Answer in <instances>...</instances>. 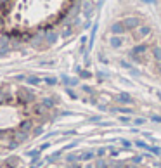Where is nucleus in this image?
Listing matches in <instances>:
<instances>
[{
	"instance_id": "f257e3e1",
	"label": "nucleus",
	"mask_w": 161,
	"mask_h": 168,
	"mask_svg": "<svg viewBox=\"0 0 161 168\" xmlns=\"http://www.w3.org/2000/svg\"><path fill=\"white\" fill-rule=\"evenodd\" d=\"M149 50H151V45L146 44V42H139V44H135L133 47L128 50V57L135 62H144L142 56H146Z\"/></svg>"
},
{
	"instance_id": "f03ea898",
	"label": "nucleus",
	"mask_w": 161,
	"mask_h": 168,
	"mask_svg": "<svg viewBox=\"0 0 161 168\" xmlns=\"http://www.w3.org/2000/svg\"><path fill=\"white\" fill-rule=\"evenodd\" d=\"M151 33H152L151 26H147V24H140L135 31H132V40H133L135 44H139V42H144Z\"/></svg>"
},
{
	"instance_id": "7ed1b4c3",
	"label": "nucleus",
	"mask_w": 161,
	"mask_h": 168,
	"mask_svg": "<svg viewBox=\"0 0 161 168\" xmlns=\"http://www.w3.org/2000/svg\"><path fill=\"white\" fill-rule=\"evenodd\" d=\"M18 99H19L21 104H28V102H35L36 95H35V92H33L31 89H28V87H19Z\"/></svg>"
},
{
	"instance_id": "20e7f679",
	"label": "nucleus",
	"mask_w": 161,
	"mask_h": 168,
	"mask_svg": "<svg viewBox=\"0 0 161 168\" xmlns=\"http://www.w3.org/2000/svg\"><path fill=\"white\" fill-rule=\"evenodd\" d=\"M121 21H123V24H125L126 33H128V31H135L140 24H142V19L137 18V16H126V18L121 19Z\"/></svg>"
},
{
	"instance_id": "39448f33",
	"label": "nucleus",
	"mask_w": 161,
	"mask_h": 168,
	"mask_svg": "<svg viewBox=\"0 0 161 168\" xmlns=\"http://www.w3.org/2000/svg\"><path fill=\"white\" fill-rule=\"evenodd\" d=\"M44 33H45V44H47V47L57 44V40H59V36H61L56 30H52V26H47L44 30Z\"/></svg>"
},
{
	"instance_id": "423d86ee",
	"label": "nucleus",
	"mask_w": 161,
	"mask_h": 168,
	"mask_svg": "<svg viewBox=\"0 0 161 168\" xmlns=\"http://www.w3.org/2000/svg\"><path fill=\"white\" fill-rule=\"evenodd\" d=\"M30 44L33 45V47H42V44H45V33H44V30H40L38 35H31Z\"/></svg>"
},
{
	"instance_id": "0eeeda50",
	"label": "nucleus",
	"mask_w": 161,
	"mask_h": 168,
	"mask_svg": "<svg viewBox=\"0 0 161 168\" xmlns=\"http://www.w3.org/2000/svg\"><path fill=\"white\" fill-rule=\"evenodd\" d=\"M109 30H111V33H113V35H125V33H126L123 21H116V23H113Z\"/></svg>"
},
{
	"instance_id": "6e6552de",
	"label": "nucleus",
	"mask_w": 161,
	"mask_h": 168,
	"mask_svg": "<svg viewBox=\"0 0 161 168\" xmlns=\"http://www.w3.org/2000/svg\"><path fill=\"white\" fill-rule=\"evenodd\" d=\"M116 102H120V104H132V102H133V97H132L128 92H120L116 95Z\"/></svg>"
},
{
	"instance_id": "1a4fd4ad",
	"label": "nucleus",
	"mask_w": 161,
	"mask_h": 168,
	"mask_svg": "<svg viewBox=\"0 0 161 168\" xmlns=\"http://www.w3.org/2000/svg\"><path fill=\"white\" fill-rule=\"evenodd\" d=\"M123 44H125V42H123V35H113L109 38V45H111L113 49H120Z\"/></svg>"
},
{
	"instance_id": "9d476101",
	"label": "nucleus",
	"mask_w": 161,
	"mask_h": 168,
	"mask_svg": "<svg viewBox=\"0 0 161 168\" xmlns=\"http://www.w3.org/2000/svg\"><path fill=\"white\" fill-rule=\"evenodd\" d=\"M151 56L154 57V61L156 62H161V45L159 44H154V45H151Z\"/></svg>"
},
{
	"instance_id": "9b49d317",
	"label": "nucleus",
	"mask_w": 161,
	"mask_h": 168,
	"mask_svg": "<svg viewBox=\"0 0 161 168\" xmlns=\"http://www.w3.org/2000/svg\"><path fill=\"white\" fill-rule=\"evenodd\" d=\"M92 12H94V0L83 2V16H85V18H90Z\"/></svg>"
},
{
	"instance_id": "f8f14e48",
	"label": "nucleus",
	"mask_w": 161,
	"mask_h": 168,
	"mask_svg": "<svg viewBox=\"0 0 161 168\" xmlns=\"http://www.w3.org/2000/svg\"><path fill=\"white\" fill-rule=\"evenodd\" d=\"M47 107H45V104L44 102H36L35 106H33V113H35L36 116H40V115H45V113H47Z\"/></svg>"
},
{
	"instance_id": "ddd939ff",
	"label": "nucleus",
	"mask_w": 161,
	"mask_h": 168,
	"mask_svg": "<svg viewBox=\"0 0 161 168\" xmlns=\"http://www.w3.org/2000/svg\"><path fill=\"white\" fill-rule=\"evenodd\" d=\"M62 83L64 85H68V87H76L78 85V78H71V76H68V75H62Z\"/></svg>"
},
{
	"instance_id": "4468645a",
	"label": "nucleus",
	"mask_w": 161,
	"mask_h": 168,
	"mask_svg": "<svg viewBox=\"0 0 161 168\" xmlns=\"http://www.w3.org/2000/svg\"><path fill=\"white\" fill-rule=\"evenodd\" d=\"M42 102L45 104V107H47V109H52V107L57 104V99L56 97H44V99H42Z\"/></svg>"
},
{
	"instance_id": "2eb2a0df",
	"label": "nucleus",
	"mask_w": 161,
	"mask_h": 168,
	"mask_svg": "<svg viewBox=\"0 0 161 168\" xmlns=\"http://www.w3.org/2000/svg\"><path fill=\"white\" fill-rule=\"evenodd\" d=\"M31 127H33V121L31 120H24V121L19 123V130H23V132H30Z\"/></svg>"
},
{
	"instance_id": "dca6fc26",
	"label": "nucleus",
	"mask_w": 161,
	"mask_h": 168,
	"mask_svg": "<svg viewBox=\"0 0 161 168\" xmlns=\"http://www.w3.org/2000/svg\"><path fill=\"white\" fill-rule=\"evenodd\" d=\"M76 71H78V76H80V78H83V80H88V78H92V73H90V71H87V69H82L80 66H76Z\"/></svg>"
},
{
	"instance_id": "f3484780",
	"label": "nucleus",
	"mask_w": 161,
	"mask_h": 168,
	"mask_svg": "<svg viewBox=\"0 0 161 168\" xmlns=\"http://www.w3.org/2000/svg\"><path fill=\"white\" fill-rule=\"evenodd\" d=\"M113 111H116V113H123V115H133V109H132V107H126V106L114 107Z\"/></svg>"
},
{
	"instance_id": "a211bd4d",
	"label": "nucleus",
	"mask_w": 161,
	"mask_h": 168,
	"mask_svg": "<svg viewBox=\"0 0 161 168\" xmlns=\"http://www.w3.org/2000/svg\"><path fill=\"white\" fill-rule=\"evenodd\" d=\"M73 31H74V28L71 26V24L70 26H66V30L61 31V38H70V36L73 35Z\"/></svg>"
},
{
	"instance_id": "6ab92c4d",
	"label": "nucleus",
	"mask_w": 161,
	"mask_h": 168,
	"mask_svg": "<svg viewBox=\"0 0 161 168\" xmlns=\"http://www.w3.org/2000/svg\"><path fill=\"white\" fill-rule=\"evenodd\" d=\"M40 82H42V80H40L38 76H35V75L26 76V83L28 85H40Z\"/></svg>"
},
{
	"instance_id": "aec40b11",
	"label": "nucleus",
	"mask_w": 161,
	"mask_h": 168,
	"mask_svg": "<svg viewBox=\"0 0 161 168\" xmlns=\"http://www.w3.org/2000/svg\"><path fill=\"white\" fill-rule=\"evenodd\" d=\"M94 158V151H87V153H83L82 156H80V159H83V161H88V159Z\"/></svg>"
},
{
	"instance_id": "412c9836",
	"label": "nucleus",
	"mask_w": 161,
	"mask_h": 168,
	"mask_svg": "<svg viewBox=\"0 0 161 168\" xmlns=\"http://www.w3.org/2000/svg\"><path fill=\"white\" fill-rule=\"evenodd\" d=\"M44 82H45L47 85H50V87H52V85H57V78H56V76H47Z\"/></svg>"
},
{
	"instance_id": "4be33fe9",
	"label": "nucleus",
	"mask_w": 161,
	"mask_h": 168,
	"mask_svg": "<svg viewBox=\"0 0 161 168\" xmlns=\"http://www.w3.org/2000/svg\"><path fill=\"white\" fill-rule=\"evenodd\" d=\"M82 90H83L85 94H90V95H94V89H90L88 85H82Z\"/></svg>"
},
{
	"instance_id": "5701e85b",
	"label": "nucleus",
	"mask_w": 161,
	"mask_h": 168,
	"mask_svg": "<svg viewBox=\"0 0 161 168\" xmlns=\"http://www.w3.org/2000/svg\"><path fill=\"white\" fill-rule=\"evenodd\" d=\"M146 121H147V120H146V118H135V120H133V125H137V127H140V125H144V123H146Z\"/></svg>"
},
{
	"instance_id": "b1692460",
	"label": "nucleus",
	"mask_w": 161,
	"mask_h": 168,
	"mask_svg": "<svg viewBox=\"0 0 161 168\" xmlns=\"http://www.w3.org/2000/svg\"><path fill=\"white\" fill-rule=\"evenodd\" d=\"M147 151H151L154 154H161V149L159 147H154V146H147Z\"/></svg>"
},
{
	"instance_id": "393cba45",
	"label": "nucleus",
	"mask_w": 161,
	"mask_h": 168,
	"mask_svg": "<svg viewBox=\"0 0 161 168\" xmlns=\"http://www.w3.org/2000/svg\"><path fill=\"white\" fill-rule=\"evenodd\" d=\"M120 66H123V68H126V69H133V66H132L128 61H120Z\"/></svg>"
},
{
	"instance_id": "a878e982",
	"label": "nucleus",
	"mask_w": 161,
	"mask_h": 168,
	"mask_svg": "<svg viewBox=\"0 0 161 168\" xmlns=\"http://www.w3.org/2000/svg\"><path fill=\"white\" fill-rule=\"evenodd\" d=\"M135 146L142 147V149H147V144H146V142H142V141H137V142H135Z\"/></svg>"
},
{
	"instance_id": "bb28decb",
	"label": "nucleus",
	"mask_w": 161,
	"mask_h": 168,
	"mask_svg": "<svg viewBox=\"0 0 161 168\" xmlns=\"http://www.w3.org/2000/svg\"><path fill=\"white\" fill-rule=\"evenodd\" d=\"M14 80H16V82H24L26 76H24V75H16V76H14Z\"/></svg>"
},
{
	"instance_id": "cd10ccee",
	"label": "nucleus",
	"mask_w": 161,
	"mask_h": 168,
	"mask_svg": "<svg viewBox=\"0 0 161 168\" xmlns=\"http://www.w3.org/2000/svg\"><path fill=\"white\" fill-rule=\"evenodd\" d=\"M120 142H121V146H125V147H130V146H132V144L126 141V139H120Z\"/></svg>"
},
{
	"instance_id": "c85d7f7f",
	"label": "nucleus",
	"mask_w": 161,
	"mask_h": 168,
	"mask_svg": "<svg viewBox=\"0 0 161 168\" xmlns=\"http://www.w3.org/2000/svg\"><path fill=\"white\" fill-rule=\"evenodd\" d=\"M66 94H68V95H70V97L76 99V94H74V92H73V90H71V89H66Z\"/></svg>"
},
{
	"instance_id": "c756f323",
	"label": "nucleus",
	"mask_w": 161,
	"mask_h": 168,
	"mask_svg": "<svg viewBox=\"0 0 161 168\" xmlns=\"http://www.w3.org/2000/svg\"><path fill=\"white\" fill-rule=\"evenodd\" d=\"M151 120L152 121H156V123H161V116H158V115H152Z\"/></svg>"
},
{
	"instance_id": "7c9ffc66",
	"label": "nucleus",
	"mask_w": 161,
	"mask_h": 168,
	"mask_svg": "<svg viewBox=\"0 0 161 168\" xmlns=\"http://www.w3.org/2000/svg\"><path fill=\"white\" fill-rule=\"evenodd\" d=\"M156 73L161 76V62H158V64H156Z\"/></svg>"
},
{
	"instance_id": "2f4dec72",
	"label": "nucleus",
	"mask_w": 161,
	"mask_h": 168,
	"mask_svg": "<svg viewBox=\"0 0 161 168\" xmlns=\"http://www.w3.org/2000/svg\"><path fill=\"white\" fill-rule=\"evenodd\" d=\"M97 154H99V156H104L106 154V149H104V147H100V149L97 151Z\"/></svg>"
},
{
	"instance_id": "473e14b6",
	"label": "nucleus",
	"mask_w": 161,
	"mask_h": 168,
	"mask_svg": "<svg viewBox=\"0 0 161 168\" xmlns=\"http://www.w3.org/2000/svg\"><path fill=\"white\" fill-rule=\"evenodd\" d=\"M90 121H94V123H97V121H100V116H92Z\"/></svg>"
},
{
	"instance_id": "72a5a7b5",
	"label": "nucleus",
	"mask_w": 161,
	"mask_h": 168,
	"mask_svg": "<svg viewBox=\"0 0 161 168\" xmlns=\"http://www.w3.org/2000/svg\"><path fill=\"white\" fill-rule=\"evenodd\" d=\"M120 121H123V123H128V121H130V120L126 118V116H121V118H120Z\"/></svg>"
},
{
	"instance_id": "f704fd0d",
	"label": "nucleus",
	"mask_w": 161,
	"mask_h": 168,
	"mask_svg": "<svg viewBox=\"0 0 161 168\" xmlns=\"http://www.w3.org/2000/svg\"><path fill=\"white\" fill-rule=\"evenodd\" d=\"M142 2H146V4H158V0H142Z\"/></svg>"
},
{
	"instance_id": "c9c22d12",
	"label": "nucleus",
	"mask_w": 161,
	"mask_h": 168,
	"mask_svg": "<svg viewBox=\"0 0 161 168\" xmlns=\"http://www.w3.org/2000/svg\"><path fill=\"white\" fill-rule=\"evenodd\" d=\"M87 36H82V38H80V44H87Z\"/></svg>"
},
{
	"instance_id": "e433bc0d",
	"label": "nucleus",
	"mask_w": 161,
	"mask_h": 168,
	"mask_svg": "<svg viewBox=\"0 0 161 168\" xmlns=\"http://www.w3.org/2000/svg\"><path fill=\"white\" fill-rule=\"evenodd\" d=\"M33 133H35V135H40V133H42V128H35L33 130Z\"/></svg>"
},
{
	"instance_id": "4c0bfd02",
	"label": "nucleus",
	"mask_w": 161,
	"mask_h": 168,
	"mask_svg": "<svg viewBox=\"0 0 161 168\" xmlns=\"http://www.w3.org/2000/svg\"><path fill=\"white\" fill-rule=\"evenodd\" d=\"M158 97H159V99H161V92H158Z\"/></svg>"
},
{
	"instance_id": "58836bf2",
	"label": "nucleus",
	"mask_w": 161,
	"mask_h": 168,
	"mask_svg": "<svg viewBox=\"0 0 161 168\" xmlns=\"http://www.w3.org/2000/svg\"><path fill=\"white\" fill-rule=\"evenodd\" d=\"M71 2H73V4H74V2H80V0H71Z\"/></svg>"
},
{
	"instance_id": "ea45409f",
	"label": "nucleus",
	"mask_w": 161,
	"mask_h": 168,
	"mask_svg": "<svg viewBox=\"0 0 161 168\" xmlns=\"http://www.w3.org/2000/svg\"><path fill=\"white\" fill-rule=\"evenodd\" d=\"M94 2H102V0H94Z\"/></svg>"
},
{
	"instance_id": "a19ab883",
	"label": "nucleus",
	"mask_w": 161,
	"mask_h": 168,
	"mask_svg": "<svg viewBox=\"0 0 161 168\" xmlns=\"http://www.w3.org/2000/svg\"><path fill=\"white\" fill-rule=\"evenodd\" d=\"M87 168H92V165H88V166H87Z\"/></svg>"
}]
</instances>
